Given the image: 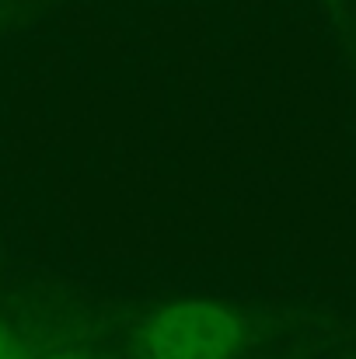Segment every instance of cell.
<instances>
[{
	"mask_svg": "<svg viewBox=\"0 0 356 359\" xmlns=\"http://www.w3.org/2000/svg\"><path fill=\"white\" fill-rule=\"evenodd\" d=\"M237 342V321L206 300H178L147 328L150 359H235Z\"/></svg>",
	"mask_w": 356,
	"mask_h": 359,
	"instance_id": "obj_1",
	"label": "cell"
},
{
	"mask_svg": "<svg viewBox=\"0 0 356 359\" xmlns=\"http://www.w3.org/2000/svg\"><path fill=\"white\" fill-rule=\"evenodd\" d=\"M0 359H7V335H4V328H0Z\"/></svg>",
	"mask_w": 356,
	"mask_h": 359,
	"instance_id": "obj_2",
	"label": "cell"
},
{
	"mask_svg": "<svg viewBox=\"0 0 356 359\" xmlns=\"http://www.w3.org/2000/svg\"><path fill=\"white\" fill-rule=\"evenodd\" d=\"M46 359H74V356H46Z\"/></svg>",
	"mask_w": 356,
	"mask_h": 359,
	"instance_id": "obj_3",
	"label": "cell"
}]
</instances>
